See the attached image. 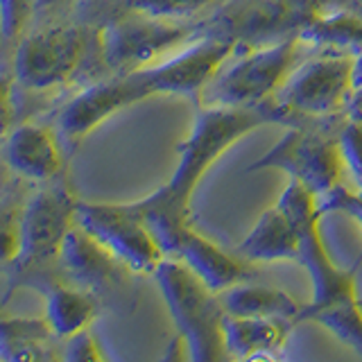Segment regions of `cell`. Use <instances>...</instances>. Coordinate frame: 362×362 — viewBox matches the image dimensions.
I'll use <instances>...</instances> for the list:
<instances>
[{
    "label": "cell",
    "mask_w": 362,
    "mask_h": 362,
    "mask_svg": "<svg viewBox=\"0 0 362 362\" xmlns=\"http://www.w3.org/2000/svg\"><path fill=\"white\" fill-rule=\"evenodd\" d=\"M263 122H269L263 109L199 107L190 136L179 145V165L168 184L132 204L147 229L161 222L188 220L190 197L199 179L235 141Z\"/></svg>",
    "instance_id": "6da1fadb"
},
{
    "label": "cell",
    "mask_w": 362,
    "mask_h": 362,
    "mask_svg": "<svg viewBox=\"0 0 362 362\" xmlns=\"http://www.w3.org/2000/svg\"><path fill=\"white\" fill-rule=\"evenodd\" d=\"M303 45L305 43L299 37H290L263 48L233 52L202 88L197 105L265 111L269 100L299 66Z\"/></svg>",
    "instance_id": "7a4b0ae2"
},
{
    "label": "cell",
    "mask_w": 362,
    "mask_h": 362,
    "mask_svg": "<svg viewBox=\"0 0 362 362\" xmlns=\"http://www.w3.org/2000/svg\"><path fill=\"white\" fill-rule=\"evenodd\" d=\"M173 315L179 337L195 362H218L229 358L222 337L224 310L213 292L195 272L181 260L165 256L152 272Z\"/></svg>",
    "instance_id": "3957f363"
},
{
    "label": "cell",
    "mask_w": 362,
    "mask_h": 362,
    "mask_svg": "<svg viewBox=\"0 0 362 362\" xmlns=\"http://www.w3.org/2000/svg\"><path fill=\"white\" fill-rule=\"evenodd\" d=\"M346 113H333L322 118H299L290 122V132L252 165L286 170L292 179H299L317 197L344 181V158L339 150V132L346 122Z\"/></svg>",
    "instance_id": "277c9868"
},
{
    "label": "cell",
    "mask_w": 362,
    "mask_h": 362,
    "mask_svg": "<svg viewBox=\"0 0 362 362\" xmlns=\"http://www.w3.org/2000/svg\"><path fill=\"white\" fill-rule=\"evenodd\" d=\"M354 66V54L337 50H322L301 62L265 107L269 122L290 124L299 118L342 113L356 88Z\"/></svg>",
    "instance_id": "5b68a950"
},
{
    "label": "cell",
    "mask_w": 362,
    "mask_h": 362,
    "mask_svg": "<svg viewBox=\"0 0 362 362\" xmlns=\"http://www.w3.org/2000/svg\"><path fill=\"white\" fill-rule=\"evenodd\" d=\"M202 37L199 23L168 21L124 9L98 28V52L111 73H129L168 59Z\"/></svg>",
    "instance_id": "8992f818"
},
{
    "label": "cell",
    "mask_w": 362,
    "mask_h": 362,
    "mask_svg": "<svg viewBox=\"0 0 362 362\" xmlns=\"http://www.w3.org/2000/svg\"><path fill=\"white\" fill-rule=\"evenodd\" d=\"M98 52V30L77 25L48 28L23 34L11 50V77L28 90H54L82 73Z\"/></svg>",
    "instance_id": "52a82bcc"
},
{
    "label": "cell",
    "mask_w": 362,
    "mask_h": 362,
    "mask_svg": "<svg viewBox=\"0 0 362 362\" xmlns=\"http://www.w3.org/2000/svg\"><path fill=\"white\" fill-rule=\"evenodd\" d=\"M75 197L66 186L39 190L18 213V256L11 263L18 283L37 286L59 256L68 229L75 224Z\"/></svg>",
    "instance_id": "ba28073f"
},
{
    "label": "cell",
    "mask_w": 362,
    "mask_h": 362,
    "mask_svg": "<svg viewBox=\"0 0 362 362\" xmlns=\"http://www.w3.org/2000/svg\"><path fill=\"white\" fill-rule=\"evenodd\" d=\"M75 222L132 272L152 274L165 258L132 204L75 202Z\"/></svg>",
    "instance_id": "9c48e42d"
},
{
    "label": "cell",
    "mask_w": 362,
    "mask_h": 362,
    "mask_svg": "<svg viewBox=\"0 0 362 362\" xmlns=\"http://www.w3.org/2000/svg\"><path fill=\"white\" fill-rule=\"evenodd\" d=\"M235 50V43L220 34H204L168 59L147 66L154 95L199 98L202 88Z\"/></svg>",
    "instance_id": "30bf717a"
},
{
    "label": "cell",
    "mask_w": 362,
    "mask_h": 362,
    "mask_svg": "<svg viewBox=\"0 0 362 362\" xmlns=\"http://www.w3.org/2000/svg\"><path fill=\"white\" fill-rule=\"evenodd\" d=\"M150 233L154 235V240L165 256L181 260L213 292H222L249 276L243 263H238L235 258L224 254L215 243L206 240L195 229H190L188 220L152 226Z\"/></svg>",
    "instance_id": "8fae6325"
},
{
    "label": "cell",
    "mask_w": 362,
    "mask_h": 362,
    "mask_svg": "<svg viewBox=\"0 0 362 362\" xmlns=\"http://www.w3.org/2000/svg\"><path fill=\"white\" fill-rule=\"evenodd\" d=\"M57 263L68 281L93 294L118 290L124 283V274L132 272L77 222L68 229Z\"/></svg>",
    "instance_id": "7c38bea8"
},
{
    "label": "cell",
    "mask_w": 362,
    "mask_h": 362,
    "mask_svg": "<svg viewBox=\"0 0 362 362\" xmlns=\"http://www.w3.org/2000/svg\"><path fill=\"white\" fill-rule=\"evenodd\" d=\"M59 134L43 124H18L7 132L5 158L16 175L32 181H52L62 173Z\"/></svg>",
    "instance_id": "4fadbf2b"
},
{
    "label": "cell",
    "mask_w": 362,
    "mask_h": 362,
    "mask_svg": "<svg viewBox=\"0 0 362 362\" xmlns=\"http://www.w3.org/2000/svg\"><path fill=\"white\" fill-rule=\"evenodd\" d=\"M297 37L320 50L358 57L362 52V14L344 0H331L305 23Z\"/></svg>",
    "instance_id": "5bb4252c"
},
{
    "label": "cell",
    "mask_w": 362,
    "mask_h": 362,
    "mask_svg": "<svg viewBox=\"0 0 362 362\" xmlns=\"http://www.w3.org/2000/svg\"><path fill=\"white\" fill-rule=\"evenodd\" d=\"M45 294L43 320L54 337L68 339L84 331L98 315V297L93 292L75 286V283L45 281L41 286Z\"/></svg>",
    "instance_id": "9a60e30c"
},
{
    "label": "cell",
    "mask_w": 362,
    "mask_h": 362,
    "mask_svg": "<svg viewBox=\"0 0 362 362\" xmlns=\"http://www.w3.org/2000/svg\"><path fill=\"white\" fill-rule=\"evenodd\" d=\"M290 320L279 317H235L226 315L222 320V337L229 358H254L279 349L286 342Z\"/></svg>",
    "instance_id": "2e32d148"
},
{
    "label": "cell",
    "mask_w": 362,
    "mask_h": 362,
    "mask_svg": "<svg viewBox=\"0 0 362 362\" xmlns=\"http://www.w3.org/2000/svg\"><path fill=\"white\" fill-rule=\"evenodd\" d=\"M238 254L252 263H269V260H297L299 235L292 222L279 206H272L258 218L256 226L238 247Z\"/></svg>",
    "instance_id": "e0dca14e"
},
{
    "label": "cell",
    "mask_w": 362,
    "mask_h": 362,
    "mask_svg": "<svg viewBox=\"0 0 362 362\" xmlns=\"http://www.w3.org/2000/svg\"><path fill=\"white\" fill-rule=\"evenodd\" d=\"M222 310L235 317H279V320L294 322L299 315V303L288 292L276 288L256 286H231L218 292Z\"/></svg>",
    "instance_id": "ac0fdd59"
},
{
    "label": "cell",
    "mask_w": 362,
    "mask_h": 362,
    "mask_svg": "<svg viewBox=\"0 0 362 362\" xmlns=\"http://www.w3.org/2000/svg\"><path fill=\"white\" fill-rule=\"evenodd\" d=\"M297 320H315L324 324L328 331L335 333L344 344L362 356V310L358 294L335 299L324 305H305L299 310Z\"/></svg>",
    "instance_id": "d6986e66"
},
{
    "label": "cell",
    "mask_w": 362,
    "mask_h": 362,
    "mask_svg": "<svg viewBox=\"0 0 362 362\" xmlns=\"http://www.w3.org/2000/svg\"><path fill=\"white\" fill-rule=\"evenodd\" d=\"M215 0H124V9L168 21H190L209 9Z\"/></svg>",
    "instance_id": "ffe728a7"
},
{
    "label": "cell",
    "mask_w": 362,
    "mask_h": 362,
    "mask_svg": "<svg viewBox=\"0 0 362 362\" xmlns=\"http://www.w3.org/2000/svg\"><path fill=\"white\" fill-rule=\"evenodd\" d=\"M32 0H0V16H3V43L5 50H14V45L25 34L30 21Z\"/></svg>",
    "instance_id": "44dd1931"
},
{
    "label": "cell",
    "mask_w": 362,
    "mask_h": 362,
    "mask_svg": "<svg viewBox=\"0 0 362 362\" xmlns=\"http://www.w3.org/2000/svg\"><path fill=\"white\" fill-rule=\"evenodd\" d=\"M317 209H320V215L349 213L362 224V192L351 190L344 181H339L335 188L324 192L322 197H317Z\"/></svg>",
    "instance_id": "7402d4cb"
},
{
    "label": "cell",
    "mask_w": 362,
    "mask_h": 362,
    "mask_svg": "<svg viewBox=\"0 0 362 362\" xmlns=\"http://www.w3.org/2000/svg\"><path fill=\"white\" fill-rule=\"evenodd\" d=\"M339 150H342L344 168L362 181V122L346 120L339 132Z\"/></svg>",
    "instance_id": "603a6c76"
},
{
    "label": "cell",
    "mask_w": 362,
    "mask_h": 362,
    "mask_svg": "<svg viewBox=\"0 0 362 362\" xmlns=\"http://www.w3.org/2000/svg\"><path fill=\"white\" fill-rule=\"evenodd\" d=\"M18 256V213L0 211V265H11Z\"/></svg>",
    "instance_id": "cb8c5ba5"
},
{
    "label": "cell",
    "mask_w": 362,
    "mask_h": 362,
    "mask_svg": "<svg viewBox=\"0 0 362 362\" xmlns=\"http://www.w3.org/2000/svg\"><path fill=\"white\" fill-rule=\"evenodd\" d=\"M64 358L66 360H82V362H95L102 360L105 356L100 354V346L95 342V337L90 335L88 328L79 331L75 335H71L66 339V351H64Z\"/></svg>",
    "instance_id": "d4e9b609"
},
{
    "label": "cell",
    "mask_w": 362,
    "mask_h": 362,
    "mask_svg": "<svg viewBox=\"0 0 362 362\" xmlns=\"http://www.w3.org/2000/svg\"><path fill=\"white\" fill-rule=\"evenodd\" d=\"M14 122V77L0 75V136H7Z\"/></svg>",
    "instance_id": "484cf974"
},
{
    "label": "cell",
    "mask_w": 362,
    "mask_h": 362,
    "mask_svg": "<svg viewBox=\"0 0 362 362\" xmlns=\"http://www.w3.org/2000/svg\"><path fill=\"white\" fill-rule=\"evenodd\" d=\"M346 118L349 120H356V122H362V84H358L354 88V93H351L349 102H346Z\"/></svg>",
    "instance_id": "4316f807"
},
{
    "label": "cell",
    "mask_w": 362,
    "mask_h": 362,
    "mask_svg": "<svg viewBox=\"0 0 362 362\" xmlns=\"http://www.w3.org/2000/svg\"><path fill=\"white\" fill-rule=\"evenodd\" d=\"M354 84H362V52L356 57V66H354Z\"/></svg>",
    "instance_id": "83f0119b"
},
{
    "label": "cell",
    "mask_w": 362,
    "mask_h": 362,
    "mask_svg": "<svg viewBox=\"0 0 362 362\" xmlns=\"http://www.w3.org/2000/svg\"><path fill=\"white\" fill-rule=\"evenodd\" d=\"M5 52V43H3V16H0V54Z\"/></svg>",
    "instance_id": "f1b7e54d"
},
{
    "label": "cell",
    "mask_w": 362,
    "mask_h": 362,
    "mask_svg": "<svg viewBox=\"0 0 362 362\" xmlns=\"http://www.w3.org/2000/svg\"><path fill=\"white\" fill-rule=\"evenodd\" d=\"M3 181H5V175H3V168H0V188H3Z\"/></svg>",
    "instance_id": "f546056e"
}]
</instances>
